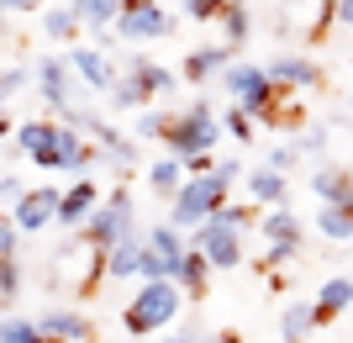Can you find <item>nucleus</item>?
<instances>
[{
	"label": "nucleus",
	"instance_id": "nucleus-1",
	"mask_svg": "<svg viewBox=\"0 0 353 343\" xmlns=\"http://www.w3.org/2000/svg\"><path fill=\"white\" fill-rule=\"evenodd\" d=\"M227 190H232V179L221 175V169H206V175H190L185 185H179L174 195H169V222L185 227V233H195L201 222H211V211L227 201Z\"/></svg>",
	"mask_w": 353,
	"mask_h": 343
},
{
	"label": "nucleus",
	"instance_id": "nucleus-2",
	"mask_svg": "<svg viewBox=\"0 0 353 343\" xmlns=\"http://www.w3.org/2000/svg\"><path fill=\"white\" fill-rule=\"evenodd\" d=\"M179 301H185V285L179 280H143V291L127 301V333L148 338V333L169 328L179 317Z\"/></svg>",
	"mask_w": 353,
	"mask_h": 343
},
{
	"label": "nucleus",
	"instance_id": "nucleus-3",
	"mask_svg": "<svg viewBox=\"0 0 353 343\" xmlns=\"http://www.w3.org/2000/svg\"><path fill=\"white\" fill-rule=\"evenodd\" d=\"M221 117L211 111V101H201L195 95L190 106H185V117L169 121V133H163V143H169V153H179V159H195V153H211L221 143Z\"/></svg>",
	"mask_w": 353,
	"mask_h": 343
},
{
	"label": "nucleus",
	"instance_id": "nucleus-4",
	"mask_svg": "<svg viewBox=\"0 0 353 343\" xmlns=\"http://www.w3.org/2000/svg\"><path fill=\"white\" fill-rule=\"evenodd\" d=\"M127 233H137V211H132V190H127V185H117V190L95 206V217L79 227V238H85L90 248H101V254H105V248H111V243H121Z\"/></svg>",
	"mask_w": 353,
	"mask_h": 343
},
{
	"label": "nucleus",
	"instance_id": "nucleus-5",
	"mask_svg": "<svg viewBox=\"0 0 353 343\" xmlns=\"http://www.w3.org/2000/svg\"><path fill=\"white\" fill-rule=\"evenodd\" d=\"M221 90H227V101L248 106L253 117H269L274 111V90H280V79L269 75V63H227V75H221Z\"/></svg>",
	"mask_w": 353,
	"mask_h": 343
},
{
	"label": "nucleus",
	"instance_id": "nucleus-6",
	"mask_svg": "<svg viewBox=\"0 0 353 343\" xmlns=\"http://www.w3.org/2000/svg\"><path fill=\"white\" fill-rule=\"evenodd\" d=\"M148 238V259H143V280H174L179 264H185V254H190V233L185 227H174L169 217L163 222H153L143 233Z\"/></svg>",
	"mask_w": 353,
	"mask_h": 343
},
{
	"label": "nucleus",
	"instance_id": "nucleus-7",
	"mask_svg": "<svg viewBox=\"0 0 353 343\" xmlns=\"http://www.w3.org/2000/svg\"><path fill=\"white\" fill-rule=\"evenodd\" d=\"M121 43H148V37H174V16L159 11V0H121L117 16Z\"/></svg>",
	"mask_w": 353,
	"mask_h": 343
},
{
	"label": "nucleus",
	"instance_id": "nucleus-8",
	"mask_svg": "<svg viewBox=\"0 0 353 343\" xmlns=\"http://www.w3.org/2000/svg\"><path fill=\"white\" fill-rule=\"evenodd\" d=\"M190 243H195V248H201L216 269H237V264H243V233H237V227H227V222H216V217L195 227Z\"/></svg>",
	"mask_w": 353,
	"mask_h": 343
},
{
	"label": "nucleus",
	"instance_id": "nucleus-9",
	"mask_svg": "<svg viewBox=\"0 0 353 343\" xmlns=\"http://www.w3.org/2000/svg\"><path fill=\"white\" fill-rule=\"evenodd\" d=\"M143 259H148V238L127 233L121 243H111L101 254V269H105V280H143Z\"/></svg>",
	"mask_w": 353,
	"mask_h": 343
},
{
	"label": "nucleus",
	"instance_id": "nucleus-10",
	"mask_svg": "<svg viewBox=\"0 0 353 343\" xmlns=\"http://www.w3.org/2000/svg\"><path fill=\"white\" fill-rule=\"evenodd\" d=\"M59 206H63V190H53V185H37V190H27L11 211H6V217H16L27 233H37V227L59 222Z\"/></svg>",
	"mask_w": 353,
	"mask_h": 343
},
{
	"label": "nucleus",
	"instance_id": "nucleus-11",
	"mask_svg": "<svg viewBox=\"0 0 353 343\" xmlns=\"http://www.w3.org/2000/svg\"><path fill=\"white\" fill-rule=\"evenodd\" d=\"M74 79H79V75H74V63H69V59H59V53H48V59L37 63V95H43L53 111H63V106H69Z\"/></svg>",
	"mask_w": 353,
	"mask_h": 343
},
{
	"label": "nucleus",
	"instance_id": "nucleus-12",
	"mask_svg": "<svg viewBox=\"0 0 353 343\" xmlns=\"http://www.w3.org/2000/svg\"><path fill=\"white\" fill-rule=\"evenodd\" d=\"M95 206H101V190H95V179H90V175H79V179L69 185V190H63L59 227H63V233H79V227H85L90 217H95Z\"/></svg>",
	"mask_w": 353,
	"mask_h": 343
},
{
	"label": "nucleus",
	"instance_id": "nucleus-13",
	"mask_svg": "<svg viewBox=\"0 0 353 343\" xmlns=\"http://www.w3.org/2000/svg\"><path fill=\"white\" fill-rule=\"evenodd\" d=\"M69 63H74V75L85 79L90 90H101V95H111V85L121 79V69L105 59V48H74Z\"/></svg>",
	"mask_w": 353,
	"mask_h": 343
},
{
	"label": "nucleus",
	"instance_id": "nucleus-14",
	"mask_svg": "<svg viewBox=\"0 0 353 343\" xmlns=\"http://www.w3.org/2000/svg\"><path fill=\"white\" fill-rule=\"evenodd\" d=\"M316 328H322L316 301H285V312H280V338L285 343H311Z\"/></svg>",
	"mask_w": 353,
	"mask_h": 343
},
{
	"label": "nucleus",
	"instance_id": "nucleus-15",
	"mask_svg": "<svg viewBox=\"0 0 353 343\" xmlns=\"http://www.w3.org/2000/svg\"><path fill=\"white\" fill-rule=\"evenodd\" d=\"M269 75L280 79L285 90H311V85H322V69L311 59H301V53H274L269 59Z\"/></svg>",
	"mask_w": 353,
	"mask_h": 343
},
{
	"label": "nucleus",
	"instance_id": "nucleus-16",
	"mask_svg": "<svg viewBox=\"0 0 353 343\" xmlns=\"http://www.w3.org/2000/svg\"><path fill=\"white\" fill-rule=\"evenodd\" d=\"M311 195L316 201H353V169H338V164H316L311 169Z\"/></svg>",
	"mask_w": 353,
	"mask_h": 343
},
{
	"label": "nucleus",
	"instance_id": "nucleus-17",
	"mask_svg": "<svg viewBox=\"0 0 353 343\" xmlns=\"http://www.w3.org/2000/svg\"><path fill=\"white\" fill-rule=\"evenodd\" d=\"M232 53H237L232 43H216V48H195L190 59H185V79H190V85H201V79H211V75H227V63H232Z\"/></svg>",
	"mask_w": 353,
	"mask_h": 343
},
{
	"label": "nucleus",
	"instance_id": "nucleus-18",
	"mask_svg": "<svg viewBox=\"0 0 353 343\" xmlns=\"http://www.w3.org/2000/svg\"><path fill=\"white\" fill-rule=\"evenodd\" d=\"M316 233L327 243H353V206L348 201H332V206H316Z\"/></svg>",
	"mask_w": 353,
	"mask_h": 343
},
{
	"label": "nucleus",
	"instance_id": "nucleus-19",
	"mask_svg": "<svg viewBox=\"0 0 353 343\" xmlns=\"http://www.w3.org/2000/svg\"><path fill=\"white\" fill-rule=\"evenodd\" d=\"M316 312H322V322L338 312H353V275H332L316 285Z\"/></svg>",
	"mask_w": 353,
	"mask_h": 343
},
{
	"label": "nucleus",
	"instance_id": "nucleus-20",
	"mask_svg": "<svg viewBox=\"0 0 353 343\" xmlns=\"http://www.w3.org/2000/svg\"><path fill=\"white\" fill-rule=\"evenodd\" d=\"M185 179H190V164H185L179 153H163V159H153V164H148V185H153L159 195H174Z\"/></svg>",
	"mask_w": 353,
	"mask_h": 343
},
{
	"label": "nucleus",
	"instance_id": "nucleus-21",
	"mask_svg": "<svg viewBox=\"0 0 353 343\" xmlns=\"http://www.w3.org/2000/svg\"><path fill=\"white\" fill-rule=\"evenodd\" d=\"M37 322H43V333L53 343H85L90 338V322L79 312H48V317H37Z\"/></svg>",
	"mask_w": 353,
	"mask_h": 343
},
{
	"label": "nucleus",
	"instance_id": "nucleus-22",
	"mask_svg": "<svg viewBox=\"0 0 353 343\" xmlns=\"http://www.w3.org/2000/svg\"><path fill=\"white\" fill-rule=\"evenodd\" d=\"M211 269H216V264H211V259H206V254H201V248L190 243V254H185V264H179V275H174V280L185 285L190 296H206V285H211Z\"/></svg>",
	"mask_w": 353,
	"mask_h": 343
},
{
	"label": "nucleus",
	"instance_id": "nucleus-23",
	"mask_svg": "<svg viewBox=\"0 0 353 343\" xmlns=\"http://www.w3.org/2000/svg\"><path fill=\"white\" fill-rule=\"evenodd\" d=\"M127 69H132V75L153 90V95H174V90H179V75H174V69H163V63H148V59H137V53H132V59H127Z\"/></svg>",
	"mask_w": 353,
	"mask_h": 343
},
{
	"label": "nucleus",
	"instance_id": "nucleus-24",
	"mask_svg": "<svg viewBox=\"0 0 353 343\" xmlns=\"http://www.w3.org/2000/svg\"><path fill=\"white\" fill-rule=\"evenodd\" d=\"M248 190H253V201H259V206H280L285 201V175L280 169H248Z\"/></svg>",
	"mask_w": 353,
	"mask_h": 343
},
{
	"label": "nucleus",
	"instance_id": "nucleus-25",
	"mask_svg": "<svg viewBox=\"0 0 353 343\" xmlns=\"http://www.w3.org/2000/svg\"><path fill=\"white\" fill-rule=\"evenodd\" d=\"M148 95H153V90H148L143 79H137L132 69H127V75H121L117 85H111V95H105V101L117 106V111H143V106H148Z\"/></svg>",
	"mask_w": 353,
	"mask_h": 343
},
{
	"label": "nucleus",
	"instance_id": "nucleus-26",
	"mask_svg": "<svg viewBox=\"0 0 353 343\" xmlns=\"http://www.w3.org/2000/svg\"><path fill=\"white\" fill-rule=\"evenodd\" d=\"M259 233H264V243L269 238H301V217L280 201V206H269L264 217H259Z\"/></svg>",
	"mask_w": 353,
	"mask_h": 343
},
{
	"label": "nucleus",
	"instance_id": "nucleus-27",
	"mask_svg": "<svg viewBox=\"0 0 353 343\" xmlns=\"http://www.w3.org/2000/svg\"><path fill=\"white\" fill-rule=\"evenodd\" d=\"M79 27H85V16L74 11V6H53V11L43 16V32L53 37V43H69V37H74Z\"/></svg>",
	"mask_w": 353,
	"mask_h": 343
},
{
	"label": "nucleus",
	"instance_id": "nucleus-28",
	"mask_svg": "<svg viewBox=\"0 0 353 343\" xmlns=\"http://www.w3.org/2000/svg\"><path fill=\"white\" fill-rule=\"evenodd\" d=\"M101 159H105V169H117V175H132L143 153H137V137H117V143H105V148H101Z\"/></svg>",
	"mask_w": 353,
	"mask_h": 343
},
{
	"label": "nucleus",
	"instance_id": "nucleus-29",
	"mask_svg": "<svg viewBox=\"0 0 353 343\" xmlns=\"http://www.w3.org/2000/svg\"><path fill=\"white\" fill-rule=\"evenodd\" d=\"M169 133V111H159V106H143V111H132V137L137 143H153V137Z\"/></svg>",
	"mask_w": 353,
	"mask_h": 343
},
{
	"label": "nucleus",
	"instance_id": "nucleus-30",
	"mask_svg": "<svg viewBox=\"0 0 353 343\" xmlns=\"http://www.w3.org/2000/svg\"><path fill=\"white\" fill-rule=\"evenodd\" d=\"M74 11L85 16V27H117L121 0H74Z\"/></svg>",
	"mask_w": 353,
	"mask_h": 343
},
{
	"label": "nucleus",
	"instance_id": "nucleus-31",
	"mask_svg": "<svg viewBox=\"0 0 353 343\" xmlns=\"http://www.w3.org/2000/svg\"><path fill=\"white\" fill-rule=\"evenodd\" d=\"M221 32H227V43H232V48H243V43H248V32H253L248 6H227V11H221Z\"/></svg>",
	"mask_w": 353,
	"mask_h": 343
},
{
	"label": "nucleus",
	"instance_id": "nucleus-32",
	"mask_svg": "<svg viewBox=\"0 0 353 343\" xmlns=\"http://www.w3.org/2000/svg\"><path fill=\"white\" fill-rule=\"evenodd\" d=\"M0 343H53L43 333V322H21V317H6V333H0Z\"/></svg>",
	"mask_w": 353,
	"mask_h": 343
},
{
	"label": "nucleus",
	"instance_id": "nucleus-33",
	"mask_svg": "<svg viewBox=\"0 0 353 343\" xmlns=\"http://www.w3.org/2000/svg\"><path fill=\"white\" fill-rule=\"evenodd\" d=\"M221 127H227V133H232L237 137V143H248V137H253V111H248V106H227V111H221Z\"/></svg>",
	"mask_w": 353,
	"mask_h": 343
},
{
	"label": "nucleus",
	"instance_id": "nucleus-34",
	"mask_svg": "<svg viewBox=\"0 0 353 343\" xmlns=\"http://www.w3.org/2000/svg\"><path fill=\"white\" fill-rule=\"evenodd\" d=\"M16 296H21V259H0V301L16 306Z\"/></svg>",
	"mask_w": 353,
	"mask_h": 343
},
{
	"label": "nucleus",
	"instance_id": "nucleus-35",
	"mask_svg": "<svg viewBox=\"0 0 353 343\" xmlns=\"http://www.w3.org/2000/svg\"><path fill=\"white\" fill-rule=\"evenodd\" d=\"M32 79H37V69H27V63H11V69H6V79H0V95H6V101H16V95L32 85Z\"/></svg>",
	"mask_w": 353,
	"mask_h": 343
},
{
	"label": "nucleus",
	"instance_id": "nucleus-36",
	"mask_svg": "<svg viewBox=\"0 0 353 343\" xmlns=\"http://www.w3.org/2000/svg\"><path fill=\"white\" fill-rule=\"evenodd\" d=\"M295 254H301V238H269L264 264H269V269H274V264H295Z\"/></svg>",
	"mask_w": 353,
	"mask_h": 343
},
{
	"label": "nucleus",
	"instance_id": "nucleus-37",
	"mask_svg": "<svg viewBox=\"0 0 353 343\" xmlns=\"http://www.w3.org/2000/svg\"><path fill=\"white\" fill-rule=\"evenodd\" d=\"M21 233L27 227L16 222V217H6V227H0V259H21Z\"/></svg>",
	"mask_w": 353,
	"mask_h": 343
},
{
	"label": "nucleus",
	"instance_id": "nucleus-38",
	"mask_svg": "<svg viewBox=\"0 0 353 343\" xmlns=\"http://www.w3.org/2000/svg\"><path fill=\"white\" fill-rule=\"evenodd\" d=\"M221 11H227V0H185L190 21H221Z\"/></svg>",
	"mask_w": 353,
	"mask_h": 343
},
{
	"label": "nucleus",
	"instance_id": "nucleus-39",
	"mask_svg": "<svg viewBox=\"0 0 353 343\" xmlns=\"http://www.w3.org/2000/svg\"><path fill=\"white\" fill-rule=\"evenodd\" d=\"M295 148H301V153H316V159H322V153H327V127H301Z\"/></svg>",
	"mask_w": 353,
	"mask_h": 343
},
{
	"label": "nucleus",
	"instance_id": "nucleus-40",
	"mask_svg": "<svg viewBox=\"0 0 353 343\" xmlns=\"http://www.w3.org/2000/svg\"><path fill=\"white\" fill-rule=\"evenodd\" d=\"M0 195H6V211L27 195V185H21V175H16V169H6V175H0Z\"/></svg>",
	"mask_w": 353,
	"mask_h": 343
},
{
	"label": "nucleus",
	"instance_id": "nucleus-41",
	"mask_svg": "<svg viewBox=\"0 0 353 343\" xmlns=\"http://www.w3.org/2000/svg\"><path fill=\"white\" fill-rule=\"evenodd\" d=\"M295 159H301V148H295V143H280V148H269V169H295Z\"/></svg>",
	"mask_w": 353,
	"mask_h": 343
},
{
	"label": "nucleus",
	"instance_id": "nucleus-42",
	"mask_svg": "<svg viewBox=\"0 0 353 343\" xmlns=\"http://www.w3.org/2000/svg\"><path fill=\"white\" fill-rule=\"evenodd\" d=\"M163 343H206V338H201V322L190 317V322H179V333H174V338H163Z\"/></svg>",
	"mask_w": 353,
	"mask_h": 343
},
{
	"label": "nucleus",
	"instance_id": "nucleus-43",
	"mask_svg": "<svg viewBox=\"0 0 353 343\" xmlns=\"http://www.w3.org/2000/svg\"><path fill=\"white\" fill-rule=\"evenodd\" d=\"M332 21H343V27H353V0H332Z\"/></svg>",
	"mask_w": 353,
	"mask_h": 343
},
{
	"label": "nucleus",
	"instance_id": "nucleus-44",
	"mask_svg": "<svg viewBox=\"0 0 353 343\" xmlns=\"http://www.w3.org/2000/svg\"><path fill=\"white\" fill-rule=\"evenodd\" d=\"M6 6V16H16V11H37V0H0Z\"/></svg>",
	"mask_w": 353,
	"mask_h": 343
},
{
	"label": "nucleus",
	"instance_id": "nucleus-45",
	"mask_svg": "<svg viewBox=\"0 0 353 343\" xmlns=\"http://www.w3.org/2000/svg\"><path fill=\"white\" fill-rule=\"evenodd\" d=\"M206 343H237V338H232V333H216V338H206Z\"/></svg>",
	"mask_w": 353,
	"mask_h": 343
},
{
	"label": "nucleus",
	"instance_id": "nucleus-46",
	"mask_svg": "<svg viewBox=\"0 0 353 343\" xmlns=\"http://www.w3.org/2000/svg\"><path fill=\"white\" fill-rule=\"evenodd\" d=\"M132 343H153V338H132ZM159 343H163V338H159Z\"/></svg>",
	"mask_w": 353,
	"mask_h": 343
},
{
	"label": "nucleus",
	"instance_id": "nucleus-47",
	"mask_svg": "<svg viewBox=\"0 0 353 343\" xmlns=\"http://www.w3.org/2000/svg\"><path fill=\"white\" fill-rule=\"evenodd\" d=\"M227 6H248V0H227Z\"/></svg>",
	"mask_w": 353,
	"mask_h": 343
},
{
	"label": "nucleus",
	"instance_id": "nucleus-48",
	"mask_svg": "<svg viewBox=\"0 0 353 343\" xmlns=\"http://www.w3.org/2000/svg\"><path fill=\"white\" fill-rule=\"evenodd\" d=\"M348 106H353V95H348Z\"/></svg>",
	"mask_w": 353,
	"mask_h": 343
},
{
	"label": "nucleus",
	"instance_id": "nucleus-49",
	"mask_svg": "<svg viewBox=\"0 0 353 343\" xmlns=\"http://www.w3.org/2000/svg\"><path fill=\"white\" fill-rule=\"evenodd\" d=\"M348 206H353V201H348Z\"/></svg>",
	"mask_w": 353,
	"mask_h": 343
}]
</instances>
